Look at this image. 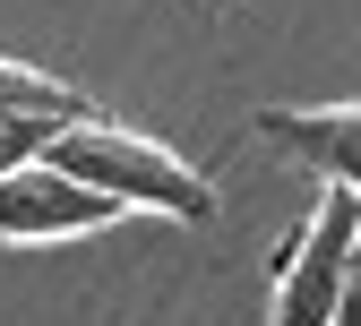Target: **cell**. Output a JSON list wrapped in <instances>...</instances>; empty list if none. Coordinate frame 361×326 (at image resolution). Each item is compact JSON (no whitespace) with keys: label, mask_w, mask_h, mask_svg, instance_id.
Listing matches in <instances>:
<instances>
[{"label":"cell","mask_w":361,"mask_h":326,"mask_svg":"<svg viewBox=\"0 0 361 326\" xmlns=\"http://www.w3.org/2000/svg\"><path fill=\"white\" fill-rule=\"evenodd\" d=\"M43 163H61L69 180H86L95 198H112L121 215L129 206H155V215H172V223H215V189H207V172L198 163H180L164 137H147V129H121V120H69L61 137H52V155Z\"/></svg>","instance_id":"obj_1"},{"label":"cell","mask_w":361,"mask_h":326,"mask_svg":"<svg viewBox=\"0 0 361 326\" xmlns=\"http://www.w3.org/2000/svg\"><path fill=\"white\" fill-rule=\"evenodd\" d=\"M353 241H361V198L353 189H327L319 215L267 258V318H276V326H336Z\"/></svg>","instance_id":"obj_2"},{"label":"cell","mask_w":361,"mask_h":326,"mask_svg":"<svg viewBox=\"0 0 361 326\" xmlns=\"http://www.w3.org/2000/svg\"><path fill=\"white\" fill-rule=\"evenodd\" d=\"M121 223L112 198H95L86 180H69L61 163H26L0 172V241H78V232Z\"/></svg>","instance_id":"obj_3"},{"label":"cell","mask_w":361,"mask_h":326,"mask_svg":"<svg viewBox=\"0 0 361 326\" xmlns=\"http://www.w3.org/2000/svg\"><path fill=\"white\" fill-rule=\"evenodd\" d=\"M258 137L301 155L327 189L361 198V104H276V112H258Z\"/></svg>","instance_id":"obj_4"},{"label":"cell","mask_w":361,"mask_h":326,"mask_svg":"<svg viewBox=\"0 0 361 326\" xmlns=\"http://www.w3.org/2000/svg\"><path fill=\"white\" fill-rule=\"evenodd\" d=\"M0 112H43V120H95V95H78V86H61L52 69L0 61Z\"/></svg>","instance_id":"obj_5"},{"label":"cell","mask_w":361,"mask_h":326,"mask_svg":"<svg viewBox=\"0 0 361 326\" xmlns=\"http://www.w3.org/2000/svg\"><path fill=\"white\" fill-rule=\"evenodd\" d=\"M61 129H69V120H43V112H0V172H26V163H43Z\"/></svg>","instance_id":"obj_6"},{"label":"cell","mask_w":361,"mask_h":326,"mask_svg":"<svg viewBox=\"0 0 361 326\" xmlns=\"http://www.w3.org/2000/svg\"><path fill=\"white\" fill-rule=\"evenodd\" d=\"M336 326H361V241L344 258V309H336Z\"/></svg>","instance_id":"obj_7"}]
</instances>
